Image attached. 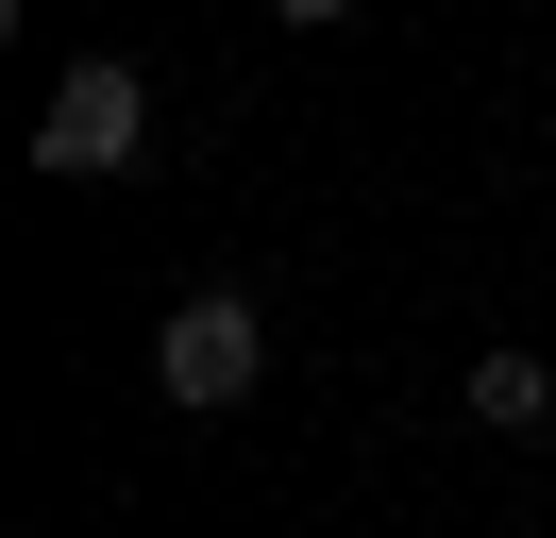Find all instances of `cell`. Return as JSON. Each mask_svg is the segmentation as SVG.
Listing matches in <instances>:
<instances>
[{
  "label": "cell",
  "mask_w": 556,
  "mask_h": 538,
  "mask_svg": "<svg viewBox=\"0 0 556 538\" xmlns=\"http://www.w3.org/2000/svg\"><path fill=\"white\" fill-rule=\"evenodd\" d=\"M152 152V85L118 51H85V67H51V101H35V168L51 185H118V168Z\"/></svg>",
  "instance_id": "6da1fadb"
},
{
  "label": "cell",
  "mask_w": 556,
  "mask_h": 538,
  "mask_svg": "<svg viewBox=\"0 0 556 538\" xmlns=\"http://www.w3.org/2000/svg\"><path fill=\"white\" fill-rule=\"evenodd\" d=\"M253 370H270V320H253V286H186L169 336H152V387L186 404V421H237Z\"/></svg>",
  "instance_id": "7a4b0ae2"
},
{
  "label": "cell",
  "mask_w": 556,
  "mask_h": 538,
  "mask_svg": "<svg viewBox=\"0 0 556 538\" xmlns=\"http://www.w3.org/2000/svg\"><path fill=\"white\" fill-rule=\"evenodd\" d=\"M455 404H472L489 437H540V421H556V370H540V354L506 336V354H472V387H455Z\"/></svg>",
  "instance_id": "3957f363"
}]
</instances>
